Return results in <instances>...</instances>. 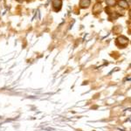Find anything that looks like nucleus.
Returning a JSON list of instances; mask_svg holds the SVG:
<instances>
[{
  "label": "nucleus",
  "instance_id": "f257e3e1",
  "mask_svg": "<svg viewBox=\"0 0 131 131\" xmlns=\"http://www.w3.org/2000/svg\"><path fill=\"white\" fill-rule=\"evenodd\" d=\"M62 5V1L61 0H53V7L54 9V11H58L60 10Z\"/></svg>",
  "mask_w": 131,
  "mask_h": 131
},
{
  "label": "nucleus",
  "instance_id": "f03ea898",
  "mask_svg": "<svg viewBox=\"0 0 131 131\" xmlns=\"http://www.w3.org/2000/svg\"><path fill=\"white\" fill-rule=\"evenodd\" d=\"M117 42L120 43L121 45H123L124 46V45H126L128 43V39L124 36H121L117 39Z\"/></svg>",
  "mask_w": 131,
  "mask_h": 131
},
{
  "label": "nucleus",
  "instance_id": "7ed1b4c3",
  "mask_svg": "<svg viewBox=\"0 0 131 131\" xmlns=\"http://www.w3.org/2000/svg\"><path fill=\"white\" fill-rule=\"evenodd\" d=\"M90 3H91L90 0H80V7H82V8H87L90 5Z\"/></svg>",
  "mask_w": 131,
  "mask_h": 131
},
{
  "label": "nucleus",
  "instance_id": "20e7f679",
  "mask_svg": "<svg viewBox=\"0 0 131 131\" xmlns=\"http://www.w3.org/2000/svg\"><path fill=\"white\" fill-rule=\"evenodd\" d=\"M119 5L122 8H128V2L126 0H119Z\"/></svg>",
  "mask_w": 131,
  "mask_h": 131
},
{
  "label": "nucleus",
  "instance_id": "39448f33",
  "mask_svg": "<svg viewBox=\"0 0 131 131\" xmlns=\"http://www.w3.org/2000/svg\"><path fill=\"white\" fill-rule=\"evenodd\" d=\"M107 4L109 5L112 6V5H114L115 4V0H107Z\"/></svg>",
  "mask_w": 131,
  "mask_h": 131
}]
</instances>
